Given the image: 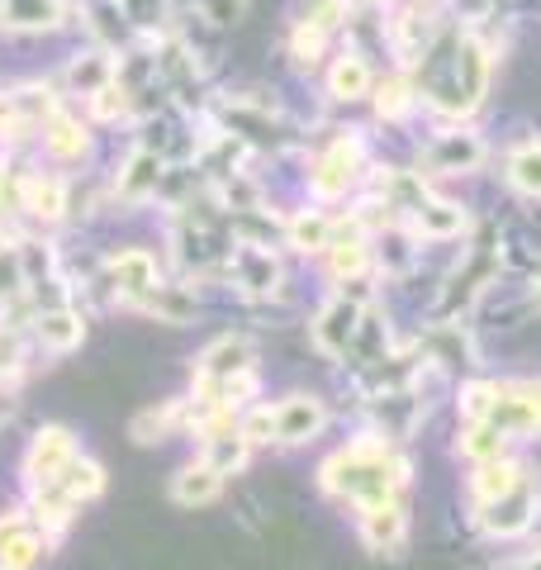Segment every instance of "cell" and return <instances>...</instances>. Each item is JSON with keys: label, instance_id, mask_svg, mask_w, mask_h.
I'll use <instances>...</instances> for the list:
<instances>
[{"label": "cell", "instance_id": "cell-1", "mask_svg": "<svg viewBox=\"0 0 541 570\" xmlns=\"http://www.w3.org/2000/svg\"><path fill=\"white\" fill-rule=\"evenodd\" d=\"M484 86H490V58L465 33H442L419 48V91L451 115L475 110Z\"/></svg>", "mask_w": 541, "mask_h": 570}, {"label": "cell", "instance_id": "cell-2", "mask_svg": "<svg viewBox=\"0 0 541 570\" xmlns=\"http://www.w3.org/2000/svg\"><path fill=\"white\" fill-rule=\"evenodd\" d=\"M323 485L361 509L390 504L394 490L404 485V461L394 456L385 442H356V448L337 452L328 466H323Z\"/></svg>", "mask_w": 541, "mask_h": 570}, {"label": "cell", "instance_id": "cell-3", "mask_svg": "<svg viewBox=\"0 0 541 570\" xmlns=\"http://www.w3.org/2000/svg\"><path fill=\"white\" fill-rule=\"evenodd\" d=\"M503 438H528L541 428V385H513V390H499L490 419Z\"/></svg>", "mask_w": 541, "mask_h": 570}, {"label": "cell", "instance_id": "cell-4", "mask_svg": "<svg viewBox=\"0 0 541 570\" xmlns=\"http://www.w3.org/2000/svg\"><path fill=\"white\" fill-rule=\"evenodd\" d=\"M532 513H537V490H532V480L522 475L513 490H503L499 499H484L480 523L490 532H499V538H513V532H522L532 523Z\"/></svg>", "mask_w": 541, "mask_h": 570}, {"label": "cell", "instance_id": "cell-5", "mask_svg": "<svg viewBox=\"0 0 541 570\" xmlns=\"http://www.w3.org/2000/svg\"><path fill=\"white\" fill-rule=\"evenodd\" d=\"M71 456H77V442H71L67 428H43V433L33 438L29 456H24V471H29L33 485H43V480H58L62 475V466H67Z\"/></svg>", "mask_w": 541, "mask_h": 570}, {"label": "cell", "instance_id": "cell-6", "mask_svg": "<svg viewBox=\"0 0 541 570\" xmlns=\"http://www.w3.org/2000/svg\"><path fill=\"white\" fill-rule=\"evenodd\" d=\"M356 163H361V148L352 138L333 142L328 153H323V163L314 171V195H323V200H337V195H347V186L356 181Z\"/></svg>", "mask_w": 541, "mask_h": 570}, {"label": "cell", "instance_id": "cell-7", "mask_svg": "<svg viewBox=\"0 0 541 570\" xmlns=\"http://www.w3.org/2000/svg\"><path fill=\"white\" fill-rule=\"evenodd\" d=\"M110 276H115V291L124 295V299H148L153 291H157V262H153V253H142V247H129V253H119L115 262H110Z\"/></svg>", "mask_w": 541, "mask_h": 570}, {"label": "cell", "instance_id": "cell-8", "mask_svg": "<svg viewBox=\"0 0 541 570\" xmlns=\"http://www.w3.org/2000/svg\"><path fill=\"white\" fill-rule=\"evenodd\" d=\"M233 376H252V343L247 337H219L195 366V381H233Z\"/></svg>", "mask_w": 541, "mask_h": 570}, {"label": "cell", "instance_id": "cell-9", "mask_svg": "<svg viewBox=\"0 0 541 570\" xmlns=\"http://www.w3.org/2000/svg\"><path fill=\"white\" fill-rule=\"evenodd\" d=\"M356 324H361V305L356 299H347V295H337L328 309L318 314V324H314V343L328 352V356H337V352H347V343L356 337Z\"/></svg>", "mask_w": 541, "mask_h": 570}, {"label": "cell", "instance_id": "cell-10", "mask_svg": "<svg viewBox=\"0 0 541 570\" xmlns=\"http://www.w3.org/2000/svg\"><path fill=\"white\" fill-rule=\"evenodd\" d=\"M323 428V404L314 395H291L276 409V438L281 442H309Z\"/></svg>", "mask_w": 541, "mask_h": 570}, {"label": "cell", "instance_id": "cell-11", "mask_svg": "<svg viewBox=\"0 0 541 570\" xmlns=\"http://www.w3.org/2000/svg\"><path fill=\"white\" fill-rule=\"evenodd\" d=\"M228 272H233V281H238L243 291H252V295L276 291V281H281L276 257L262 253V247H238V253H233V262H228Z\"/></svg>", "mask_w": 541, "mask_h": 570}, {"label": "cell", "instance_id": "cell-12", "mask_svg": "<svg viewBox=\"0 0 541 570\" xmlns=\"http://www.w3.org/2000/svg\"><path fill=\"white\" fill-rule=\"evenodd\" d=\"M480 157H484V142L475 134H442L427 153V167L432 171H471V167H480Z\"/></svg>", "mask_w": 541, "mask_h": 570}, {"label": "cell", "instance_id": "cell-13", "mask_svg": "<svg viewBox=\"0 0 541 570\" xmlns=\"http://www.w3.org/2000/svg\"><path fill=\"white\" fill-rule=\"evenodd\" d=\"M247 461V438L243 428L219 423V428H205V466H214L219 475H233Z\"/></svg>", "mask_w": 541, "mask_h": 570}, {"label": "cell", "instance_id": "cell-14", "mask_svg": "<svg viewBox=\"0 0 541 570\" xmlns=\"http://www.w3.org/2000/svg\"><path fill=\"white\" fill-rule=\"evenodd\" d=\"M43 557V538L33 532V523L24 519H6L0 523V566H33Z\"/></svg>", "mask_w": 541, "mask_h": 570}, {"label": "cell", "instance_id": "cell-15", "mask_svg": "<svg viewBox=\"0 0 541 570\" xmlns=\"http://www.w3.org/2000/svg\"><path fill=\"white\" fill-rule=\"evenodd\" d=\"M0 20L10 29H52L62 20L58 0H0Z\"/></svg>", "mask_w": 541, "mask_h": 570}, {"label": "cell", "instance_id": "cell-16", "mask_svg": "<svg viewBox=\"0 0 541 570\" xmlns=\"http://www.w3.org/2000/svg\"><path fill=\"white\" fill-rule=\"evenodd\" d=\"M86 337V324H81V314H71V309H48L39 314V343L52 347V352H71Z\"/></svg>", "mask_w": 541, "mask_h": 570}, {"label": "cell", "instance_id": "cell-17", "mask_svg": "<svg viewBox=\"0 0 541 570\" xmlns=\"http://www.w3.org/2000/svg\"><path fill=\"white\" fill-rule=\"evenodd\" d=\"M366 542L375 551H390V547H400L404 542V509L394 504H371L366 509Z\"/></svg>", "mask_w": 541, "mask_h": 570}, {"label": "cell", "instance_id": "cell-18", "mask_svg": "<svg viewBox=\"0 0 541 570\" xmlns=\"http://www.w3.org/2000/svg\"><path fill=\"white\" fill-rule=\"evenodd\" d=\"M413 219H419L423 238H456L465 228V209L451 205V200H427L419 214H413Z\"/></svg>", "mask_w": 541, "mask_h": 570}, {"label": "cell", "instance_id": "cell-19", "mask_svg": "<svg viewBox=\"0 0 541 570\" xmlns=\"http://www.w3.org/2000/svg\"><path fill=\"white\" fill-rule=\"evenodd\" d=\"M219 480H224V475L214 471V466H205V461H200V466H186V471L176 475L171 494L180 499V504H209V499L219 494Z\"/></svg>", "mask_w": 541, "mask_h": 570}, {"label": "cell", "instance_id": "cell-20", "mask_svg": "<svg viewBox=\"0 0 541 570\" xmlns=\"http://www.w3.org/2000/svg\"><path fill=\"white\" fill-rule=\"evenodd\" d=\"M157 181H161V163L153 153H134L129 157V167H124V176H119V195L124 200H142L148 190H157Z\"/></svg>", "mask_w": 541, "mask_h": 570}, {"label": "cell", "instance_id": "cell-21", "mask_svg": "<svg viewBox=\"0 0 541 570\" xmlns=\"http://www.w3.org/2000/svg\"><path fill=\"white\" fill-rule=\"evenodd\" d=\"M58 485H62L71 499H77V504H81V499L100 494L105 475H100V466H96V461H86V456H71L67 466H62V475H58Z\"/></svg>", "mask_w": 541, "mask_h": 570}, {"label": "cell", "instance_id": "cell-22", "mask_svg": "<svg viewBox=\"0 0 541 570\" xmlns=\"http://www.w3.org/2000/svg\"><path fill=\"white\" fill-rule=\"evenodd\" d=\"M518 480H522V471L513 466V461H503V456L480 461V475H475V494H480V504H484V499H499L503 490H513Z\"/></svg>", "mask_w": 541, "mask_h": 570}, {"label": "cell", "instance_id": "cell-23", "mask_svg": "<svg viewBox=\"0 0 541 570\" xmlns=\"http://www.w3.org/2000/svg\"><path fill=\"white\" fill-rule=\"evenodd\" d=\"M328 86H333L337 100H361V96L371 91V71H366V62H361V58H342V62L333 67Z\"/></svg>", "mask_w": 541, "mask_h": 570}, {"label": "cell", "instance_id": "cell-24", "mask_svg": "<svg viewBox=\"0 0 541 570\" xmlns=\"http://www.w3.org/2000/svg\"><path fill=\"white\" fill-rule=\"evenodd\" d=\"M43 142H48V153H58V157H77L86 148V129L77 119H67V115H48Z\"/></svg>", "mask_w": 541, "mask_h": 570}, {"label": "cell", "instance_id": "cell-25", "mask_svg": "<svg viewBox=\"0 0 541 570\" xmlns=\"http://www.w3.org/2000/svg\"><path fill=\"white\" fill-rule=\"evenodd\" d=\"M509 181L528 195H541V142H528L509 157Z\"/></svg>", "mask_w": 541, "mask_h": 570}, {"label": "cell", "instance_id": "cell-26", "mask_svg": "<svg viewBox=\"0 0 541 570\" xmlns=\"http://www.w3.org/2000/svg\"><path fill=\"white\" fill-rule=\"evenodd\" d=\"M138 305L153 309V314H161V318H171V324H186L190 309H195V299H190L186 291H176V285H157L148 299H138Z\"/></svg>", "mask_w": 541, "mask_h": 570}, {"label": "cell", "instance_id": "cell-27", "mask_svg": "<svg viewBox=\"0 0 541 570\" xmlns=\"http://www.w3.org/2000/svg\"><path fill=\"white\" fill-rule=\"evenodd\" d=\"M291 243L299 247V253H323V247L333 243V224L323 219V214H299V219L291 224Z\"/></svg>", "mask_w": 541, "mask_h": 570}, {"label": "cell", "instance_id": "cell-28", "mask_svg": "<svg viewBox=\"0 0 541 570\" xmlns=\"http://www.w3.org/2000/svg\"><path fill=\"white\" fill-rule=\"evenodd\" d=\"M503 442L509 438H503L494 423H471L461 448H465V456H475V461H494V456H503Z\"/></svg>", "mask_w": 541, "mask_h": 570}, {"label": "cell", "instance_id": "cell-29", "mask_svg": "<svg viewBox=\"0 0 541 570\" xmlns=\"http://www.w3.org/2000/svg\"><path fill=\"white\" fill-rule=\"evenodd\" d=\"M385 195L400 209H409V214H419L423 205H427V190H423V181L419 176H409V171H400V176H390V186H385Z\"/></svg>", "mask_w": 541, "mask_h": 570}, {"label": "cell", "instance_id": "cell-30", "mask_svg": "<svg viewBox=\"0 0 541 570\" xmlns=\"http://www.w3.org/2000/svg\"><path fill=\"white\" fill-rule=\"evenodd\" d=\"M24 205L39 214V219H58V214H62V186L58 181H29Z\"/></svg>", "mask_w": 541, "mask_h": 570}, {"label": "cell", "instance_id": "cell-31", "mask_svg": "<svg viewBox=\"0 0 541 570\" xmlns=\"http://www.w3.org/2000/svg\"><path fill=\"white\" fill-rule=\"evenodd\" d=\"M409 105H413V86H409V81H400V77L385 81V86H381V96H375V110H381L385 119H400V115L409 110Z\"/></svg>", "mask_w": 541, "mask_h": 570}, {"label": "cell", "instance_id": "cell-32", "mask_svg": "<svg viewBox=\"0 0 541 570\" xmlns=\"http://www.w3.org/2000/svg\"><path fill=\"white\" fill-rule=\"evenodd\" d=\"M328 253H333V272H337V276H356L361 262H366V243H361V238L328 243Z\"/></svg>", "mask_w": 541, "mask_h": 570}, {"label": "cell", "instance_id": "cell-33", "mask_svg": "<svg viewBox=\"0 0 541 570\" xmlns=\"http://www.w3.org/2000/svg\"><path fill=\"white\" fill-rule=\"evenodd\" d=\"M494 395H499V385H471L461 395V414L471 423H484L490 419V409H494Z\"/></svg>", "mask_w": 541, "mask_h": 570}, {"label": "cell", "instance_id": "cell-34", "mask_svg": "<svg viewBox=\"0 0 541 570\" xmlns=\"http://www.w3.org/2000/svg\"><path fill=\"white\" fill-rule=\"evenodd\" d=\"M337 20H347V0H309V14H304V24H314L328 33Z\"/></svg>", "mask_w": 541, "mask_h": 570}, {"label": "cell", "instance_id": "cell-35", "mask_svg": "<svg viewBox=\"0 0 541 570\" xmlns=\"http://www.w3.org/2000/svg\"><path fill=\"white\" fill-rule=\"evenodd\" d=\"M238 428H243V438H247V442L276 438V409H252V414H247Z\"/></svg>", "mask_w": 541, "mask_h": 570}, {"label": "cell", "instance_id": "cell-36", "mask_svg": "<svg viewBox=\"0 0 541 570\" xmlns=\"http://www.w3.org/2000/svg\"><path fill=\"white\" fill-rule=\"evenodd\" d=\"M124 105H129V91H124V86H115V81H105L100 91H96V115H100V119H115Z\"/></svg>", "mask_w": 541, "mask_h": 570}, {"label": "cell", "instance_id": "cell-37", "mask_svg": "<svg viewBox=\"0 0 541 570\" xmlns=\"http://www.w3.org/2000/svg\"><path fill=\"white\" fill-rule=\"evenodd\" d=\"M318 52H323V29L299 24V29H295V58H299V62H318Z\"/></svg>", "mask_w": 541, "mask_h": 570}, {"label": "cell", "instance_id": "cell-38", "mask_svg": "<svg viewBox=\"0 0 541 570\" xmlns=\"http://www.w3.org/2000/svg\"><path fill=\"white\" fill-rule=\"evenodd\" d=\"M14 285H20V262H14V253L0 247V295H10Z\"/></svg>", "mask_w": 541, "mask_h": 570}, {"label": "cell", "instance_id": "cell-39", "mask_svg": "<svg viewBox=\"0 0 541 570\" xmlns=\"http://www.w3.org/2000/svg\"><path fill=\"white\" fill-rule=\"evenodd\" d=\"M0 570H20V566H0Z\"/></svg>", "mask_w": 541, "mask_h": 570}, {"label": "cell", "instance_id": "cell-40", "mask_svg": "<svg viewBox=\"0 0 541 570\" xmlns=\"http://www.w3.org/2000/svg\"><path fill=\"white\" fill-rule=\"evenodd\" d=\"M537 299H541V291H537Z\"/></svg>", "mask_w": 541, "mask_h": 570}]
</instances>
